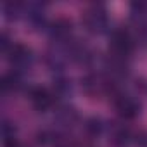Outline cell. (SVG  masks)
Listing matches in <instances>:
<instances>
[{
    "mask_svg": "<svg viewBox=\"0 0 147 147\" xmlns=\"http://www.w3.org/2000/svg\"><path fill=\"white\" fill-rule=\"evenodd\" d=\"M135 47V40L131 36V33L125 28L121 30H114L111 33V42H109V50L111 55H118L123 59H128V55L131 54Z\"/></svg>",
    "mask_w": 147,
    "mask_h": 147,
    "instance_id": "obj_1",
    "label": "cell"
},
{
    "mask_svg": "<svg viewBox=\"0 0 147 147\" xmlns=\"http://www.w3.org/2000/svg\"><path fill=\"white\" fill-rule=\"evenodd\" d=\"M71 21L69 19H66V18H59V19H55L54 23H50V26H49V35H50V38H54V40H57V42H64V40H67V36L71 35Z\"/></svg>",
    "mask_w": 147,
    "mask_h": 147,
    "instance_id": "obj_6",
    "label": "cell"
},
{
    "mask_svg": "<svg viewBox=\"0 0 147 147\" xmlns=\"http://www.w3.org/2000/svg\"><path fill=\"white\" fill-rule=\"evenodd\" d=\"M7 57H9L11 64H12V66H16V67L28 66V64L31 62V59H33L31 50H30L26 45H23V43H14V45L9 49Z\"/></svg>",
    "mask_w": 147,
    "mask_h": 147,
    "instance_id": "obj_5",
    "label": "cell"
},
{
    "mask_svg": "<svg viewBox=\"0 0 147 147\" xmlns=\"http://www.w3.org/2000/svg\"><path fill=\"white\" fill-rule=\"evenodd\" d=\"M2 88L4 92H16L21 88V78L16 73H7L2 76Z\"/></svg>",
    "mask_w": 147,
    "mask_h": 147,
    "instance_id": "obj_8",
    "label": "cell"
},
{
    "mask_svg": "<svg viewBox=\"0 0 147 147\" xmlns=\"http://www.w3.org/2000/svg\"><path fill=\"white\" fill-rule=\"evenodd\" d=\"M111 137H113V142H114V144L123 145V144H126V142L131 138V131H130L125 125H118V126L113 128Z\"/></svg>",
    "mask_w": 147,
    "mask_h": 147,
    "instance_id": "obj_7",
    "label": "cell"
},
{
    "mask_svg": "<svg viewBox=\"0 0 147 147\" xmlns=\"http://www.w3.org/2000/svg\"><path fill=\"white\" fill-rule=\"evenodd\" d=\"M104 130V123L100 118H88L85 121V131L90 135V137H99Z\"/></svg>",
    "mask_w": 147,
    "mask_h": 147,
    "instance_id": "obj_9",
    "label": "cell"
},
{
    "mask_svg": "<svg viewBox=\"0 0 147 147\" xmlns=\"http://www.w3.org/2000/svg\"><path fill=\"white\" fill-rule=\"evenodd\" d=\"M30 97H31V104H33V107L36 111H49L55 102V94L52 90L42 88V87L33 88Z\"/></svg>",
    "mask_w": 147,
    "mask_h": 147,
    "instance_id": "obj_4",
    "label": "cell"
},
{
    "mask_svg": "<svg viewBox=\"0 0 147 147\" xmlns=\"http://www.w3.org/2000/svg\"><path fill=\"white\" fill-rule=\"evenodd\" d=\"M82 23L83 26L92 31V33H100L107 28V11L102 7V5H90L85 12H83V18H82Z\"/></svg>",
    "mask_w": 147,
    "mask_h": 147,
    "instance_id": "obj_2",
    "label": "cell"
},
{
    "mask_svg": "<svg viewBox=\"0 0 147 147\" xmlns=\"http://www.w3.org/2000/svg\"><path fill=\"white\" fill-rule=\"evenodd\" d=\"M114 106H116L118 114L123 119H133L140 113V104L133 97L125 95V94H119V92L114 95Z\"/></svg>",
    "mask_w": 147,
    "mask_h": 147,
    "instance_id": "obj_3",
    "label": "cell"
}]
</instances>
